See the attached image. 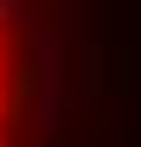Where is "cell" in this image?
Here are the masks:
<instances>
[{
	"mask_svg": "<svg viewBox=\"0 0 141 147\" xmlns=\"http://www.w3.org/2000/svg\"><path fill=\"white\" fill-rule=\"evenodd\" d=\"M32 19V0H0V26H26Z\"/></svg>",
	"mask_w": 141,
	"mask_h": 147,
	"instance_id": "cell-1",
	"label": "cell"
},
{
	"mask_svg": "<svg viewBox=\"0 0 141 147\" xmlns=\"http://www.w3.org/2000/svg\"><path fill=\"white\" fill-rule=\"evenodd\" d=\"M0 77H7V58H0Z\"/></svg>",
	"mask_w": 141,
	"mask_h": 147,
	"instance_id": "cell-2",
	"label": "cell"
},
{
	"mask_svg": "<svg viewBox=\"0 0 141 147\" xmlns=\"http://www.w3.org/2000/svg\"><path fill=\"white\" fill-rule=\"evenodd\" d=\"M0 115H7V96H0Z\"/></svg>",
	"mask_w": 141,
	"mask_h": 147,
	"instance_id": "cell-3",
	"label": "cell"
}]
</instances>
